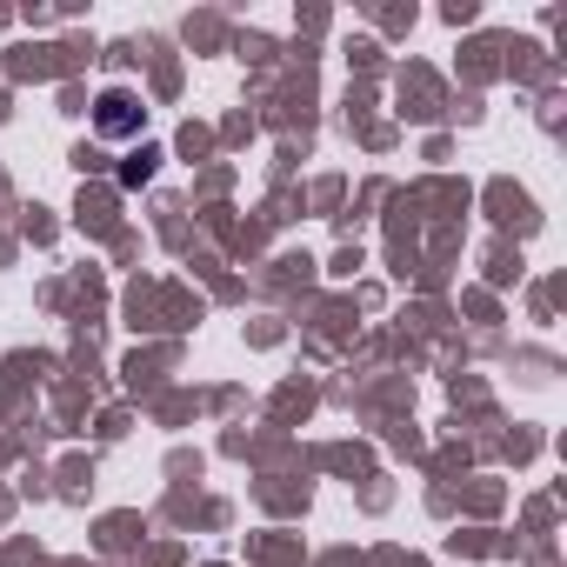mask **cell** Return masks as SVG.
I'll return each instance as SVG.
<instances>
[{"label": "cell", "instance_id": "cell-1", "mask_svg": "<svg viewBox=\"0 0 567 567\" xmlns=\"http://www.w3.org/2000/svg\"><path fill=\"white\" fill-rule=\"evenodd\" d=\"M141 127H147L141 101H134V94H121V87H107V94H101V107H94V134H101V141H134Z\"/></svg>", "mask_w": 567, "mask_h": 567}]
</instances>
